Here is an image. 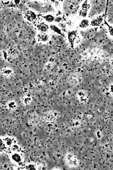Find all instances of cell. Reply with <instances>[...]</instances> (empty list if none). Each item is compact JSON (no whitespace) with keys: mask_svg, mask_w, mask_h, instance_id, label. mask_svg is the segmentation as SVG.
<instances>
[{"mask_svg":"<svg viewBox=\"0 0 113 170\" xmlns=\"http://www.w3.org/2000/svg\"><path fill=\"white\" fill-rule=\"evenodd\" d=\"M65 161L67 165L71 168H76L79 164V162L77 157L71 152L69 153L66 154Z\"/></svg>","mask_w":113,"mask_h":170,"instance_id":"1","label":"cell"},{"mask_svg":"<svg viewBox=\"0 0 113 170\" xmlns=\"http://www.w3.org/2000/svg\"><path fill=\"white\" fill-rule=\"evenodd\" d=\"M76 97L78 101L83 103H87L89 99V94L87 92L83 89L80 90L77 92Z\"/></svg>","mask_w":113,"mask_h":170,"instance_id":"2","label":"cell"},{"mask_svg":"<svg viewBox=\"0 0 113 170\" xmlns=\"http://www.w3.org/2000/svg\"><path fill=\"white\" fill-rule=\"evenodd\" d=\"M11 159L13 162L19 165L23 162V157L22 155L18 152L12 153L11 155Z\"/></svg>","mask_w":113,"mask_h":170,"instance_id":"3","label":"cell"},{"mask_svg":"<svg viewBox=\"0 0 113 170\" xmlns=\"http://www.w3.org/2000/svg\"><path fill=\"white\" fill-rule=\"evenodd\" d=\"M25 16L27 19L30 21H34L36 17V14L33 12L31 10L27 11L25 14Z\"/></svg>","mask_w":113,"mask_h":170,"instance_id":"4","label":"cell"},{"mask_svg":"<svg viewBox=\"0 0 113 170\" xmlns=\"http://www.w3.org/2000/svg\"><path fill=\"white\" fill-rule=\"evenodd\" d=\"M1 74L4 76L8 77L12 74L13 71L12 69L9 68H4L2 69Z\"/></svg>","mask_w":113,"mask_h":170,"instance_id":"5","label":"cell"},{"mask_svg":"<svg viewBox=\"0 0 113 170\" xmlns=\"http://www.w3.org/2000/svg\"><path fill=\"white\" fill-rule=\"evenodd\" d=\"M32 98L29 95H27L24 96L21 99L22 102L25 105L30 104L32 101Z\"/></svg>","mask_w":113,"mask_h":170,"instance_id":"6","label":"cell"},{"mask_svg":"<svg viewBox=\"0 0 113 170\" xmlns=\"http://www.w3.org/2000/svg\"><path fill=\"white\" fill-rule=\"evenodd\" d=\"M8 109L11 110H15L17 107V105L14 101L11 100L9 101L7 104Z\"/></svg>","mask_w":113,"mask_h":170,"instance_id":"7","label":"cell"},{"mask_svg":"<svg viewBox=\"0 0 113 170\" xmlns=\"http://www.w3.org/2000/svg\"><path fill=\"white\" fill-rule=\"evenodd\" d=\"M38 40L40 42H45L48 39L47 36L45 34L40 35L38 36Z\"/></svg>","mask_w":113,"mask_h":170,"instance_id":"8","label":"cell"},{"mask_svg":"<svg viewBox=\"0 0 113 170\" xmlns=\"http://www.w3.org/2000/svg\"><path fill=\"white\" fill-rule=\"evenodd\" d=\"M44 17L46 21L49 22H51L54 20V17L50 14L46 15Z\"/></svg>","mask_w":113,"mask_h":170,"instance_id":"9","label":"cell"},{"mask_svg":"<svg viewBox=\"0 0 113 170\" xmlns=\"http://www.w3.org/2000/svg\"><path fill=\"white\" fill-rule=\"evenodd\" d=\"M39 28L41 31L45 32L47 30L48 27L45 24H41L39 26Z\"/></svg>","mask_w":113,"mask_h":170,"instance_id":"10","label":"cell"},{"mask_svg":"<svg viewBox=\"0 0 113 170\" xmlns=\"http://www.w3.org/2000/svg\"><path fill=\"white\" fill-rule=\"evenodd\" d=\"M50 27L51 29L55 32L57 33L61 34V33L60 30L56 26L54 25H51L50 26Z\"/></svg>","mask_w":113,"mask_h":170,"instance_id":"11","label":"cell"},{"mask_svg":"<svg viewBox=\"0 0 113 170\" xmlns=\"http://www.w3.org/2000/svg\"><path fill=\"white\" fill-rule=\"evenodd\" d=\"M88 21L86 20H84L81 23V25L82 27H85L88 26Z\"/></svg>","mask_w":113,"mask_h":170,"instance_id":"12","label":"cell"},{"mask_svg":"<svg viewBox=\"0 0 113 170\" xmlns=\"http://www.w3.org/2000/svg\"><path fill=\"white\" fill-rule=\"evenodd\" d=\"M109 91L110 94L113 97V83L110 86Z\"/></svg>","mask_w":113,"mask_h":170,"instance_id":"13","label":"cell"},{"mask_svg":"<svg viewBox=\"0 0 113 170\" xmlns=\"http://www.w3.org/2000/svg\"><path fill=\"white\" fill-rule=\"evenodd\" d=\"M74 126H78L80 124V123L78 121H76L74 122Z\"/></svg>","mask_w":113,"mask_h":170,"instance_id":"14","label":"cell"}]
</instances>
